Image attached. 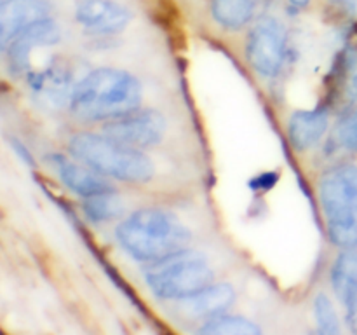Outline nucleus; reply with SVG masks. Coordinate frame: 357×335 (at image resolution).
Instances as JSON below:
<instances>
[{
	"label": "nucleus",
	"instance_id": "obj_2",
	"mask_svg": "<svg viewBox=\"0 0 357 335\" xmlns=\"http://www.w3.org/2000/svg\"><path fill=\"white\" fill-rule=\"evenodd\" d=\"M122 250L139 262H155L190 243L188 227L169 209L143 208L131 213L115 230Z\"/></svg>",
	"mask_w": 357,
	"mask_h": 335
},
{
	"label": "nucleus",
	"instance_id": "obj_21",
	"mask_svg": "<svg viewBox=\"0 0 357 335\" xmlns=\"http://www.w3.org/2000/svg\"><path fill=\"white\" fill-rule=\"evenodd\" d=\"M345 307H347L349 327H351V330L354 332V334H357V295L352 297V299L345 304Z\"/></svg>",
	"mask_w": 357,
	"mask_h": 335
},
{
	"label": "nucleus",
	"instance_id": "obj_9",
	"mask_svg": "<svg viewBox=\"0 0 357 335\" xmlns=\"http://www.w3.org/2000/svg\"><path fill=\"white\" fill-rule=\"evenodd\" d=\"M75 17L94 35H115L131 21V13L115 0H77Z\"/></svg>",
	"mask_w": 357,
	"mask_h": 335
},
{
	"label": "nucleus",
	"instance_id": "obj_4",
	"mask_svg": "<svg viewBox=\"0 0 357 335\" xmlns=\"http://www.w3.org/2000/svg\"><path fill=\"white\" fill-rule=\"evenodd\" d=\"M215 279L208 258L201 251H174L145 267V281L159 299L183 300L211 285Z\"/></svg>",
	"mask_w": 357,
	"mask_h": 335
},
{
	"label": "nucleus",
	"instance_id": "obj_5",
	"mask_svg": "<svg viewBox=\"0 0 357 335\" xmlns=\"http://www.w3.org/2000/svg\"><path fill=\"white\" fill-rule=\"evenodd\" d=\"M319 199L328 236L338 246L357 243V166L342 164L321 178Z\"/></svg>",
	"mask_w": 357,
	"mask_h": 335
},
{
	"label": "nucleus",
	"instance_id": "obj_13",
	"mask_svg": "<svg viewBox=\"0 0 357 335\" xmlns=\"http://www.w3.org/2000/svg\"><path fill=\"white\" fill-rule=\"evenodd\" d=\"M234 300H236V292L229 283H211L201 292L188 297V299H183L181 302L185 306L183 309L190 316L208 320L216 314L225 313L232 306Z\"/></svg>",
	"mask_w": 357,
	"mask_h": 335
},
{
	"label": "nucleus",
	"instance_id": "obj_17",
	"mask_svg": "<svg viewBox=\"0 0 357 335\" xmlns=\"http://www.w3.org/2000/svg\"><path fill=\"white\" fill-rule=\"evenodd\" d=\"M199 334L204 335H260L261 330L255 321L234 314H216L204 320Z\"/></svg>",
	"mask_w": 357,
	"mask_h": 335
},
{
	"label": "nucleus",
	"instance_id": "obj_18",
	"mask_svg": "<svg viewBox=\"0 0 357 335\" xmlns=\"http://www.w3.org/2000/svg\"><path fill=\"white\" fill-rule=\"evenodd\" d=\"M82 208L93 222H110L122 215L124 202H122L121 195L115 194L114 188H110V191L98 192L89 198H84Z\"/></svg>",
	"mask_w": 357,
	"mask_h": 335
},
{
	"label": "nucleus",
	"instance_id": "obj_22",
	"mask_svg": "<svg viewBox=\"0 0 357 335\" xmlns=\"http://www.w3.org/2000/svg\"><path fill=\"white\" fill-rule=\"evenodd\" d=\"M289 3H291V6H295V7H300V9H302V7H307L310 3V0H288Z\"/></svg>",
	"mask_w": 357,
	"mask_h": 335
},
{
	"label": "nucleus",
	"instance_id": "obj_12",
	"mask_svg": "<svg viewBox=\"0 0 357 335\" xmlns=\"http://www.w3.org/2000/svg\"><path fill=\"white\" fill-rule=\"evenodd\" d=\"M51 161L63 184L80 198H89V195L98 194V192H105L112 188V185L105 180L103 174L91 170L89 166L79 163V161L73 163V161L66 159L63 156H52Z\"/></svg>",
	"mask_w": 357,
	"mask_h": 335
},
{
	"label": "nucleus",
	"instance_id": "obj_23",
	"mask_svg": "<svg viewBox=\"0 0 357 335\" xmlns=\"http://www.w3.org/2000/svg\"><path fill=\"white\" fill-rule=\"evenodd\" d=\"M345 3H347V7L352 13L357 14V0H345Z\"/></svg>",
	"mask_w": 357,
	"mask_h": 335
},
{
	"label": "nucleus",
	"instance_id": "obj_8",
	"mask_svg": "<svg viewBox=\"0 0 357 335\" xmlns=\"http://www.w3.org/2000/svg\"><path fill=\"white\" fill-rule=\"evenodd\" d=\"M28 84H30L33 96L42 105L51 108L70 105L73 89L77 86L73 82L72 68L68 66V63L61 61V59H52L40 70L30 72Z\"/></svg>",
	"mask_w": 357,
	"mask_h": 335
},
{
	"label": "nucleus",
	"instance_id": "obj_14",
	"mask_svg": "<svg viewBox=\"0 0 357 335\" xmlns=\"http://www.w3.org/2000/svg\"><path fill=\"white\" fill-rule=\"evenodd\" d=\"M328 114L324 110H300L289 119L288 135L298 150L312 149L328 131Z\"/></svg>",
	"mask_w": 357,
	"mask_h": 335
},
{
	"label": "nucleus",
	"instance_id": "obj_15",
	"mask_svg": "<svg viewBox=\"0 0 357 335\" xmlns=\"http://www.w3.org/2000/svg\"><path fill=\"white\" fill-rule=\"evenodd\" d=\"M331 285L344 304L357 295V250L349 246L333 262Z\"/></svg>",
	"mask_w": 357,
	"mask_h": 335
},
{
	"label": "nucleus",
	"instance_id": "obj_10",
	"mask_svg": "<svg viewBox=\"0 0 357 335\" xmlns=\"http://www.w3.org/2000/svg\"><path fill=\"white\" fill-rule=\"evenodd\" d=\"M51 14L47 0H2L0 6V44L6 51L23 30Z\"/></svg>",
	"mask_w": 357,
	"mask_h": 335
},
{
	"label": "nucleus",
	"instance_id": "obj_1",
	"mask_svg": "<svg viewBox=\"0 0 357 335\" xmlns=\"http://www.w3.org/2000/svg\"><path fill=\"white\" fill-rule=\"evenodd\" d=\"M142 103V84L129 72L96 68L77 82L70 110L82 121H112L136 110Z\"/></svg>",
	"mask_w": 357,
	"mask_h": 335
},
{
	"label": "nucleus",
	"instance_id": "obj_16",
	"mask_svg": "<svg viewBox=\"0 0 357 335\" xmlns=\"http://www.w3.org/2000/svg\"><path fill=\"white\" fill-rule=\"evenodd\" d=\"M257 0H211V14L218 24L237 30L250 23Z\"/></svg>",
	"mask_w": 357,
	"mask_h": 335
},
{
	"label": "nucleus",
	"instance_id": "obj_11",
	"mask_svg": "<svg viewBox=\"0 0 357 335\" xmlns=\"http://www.w3.org/2000/svg\"><path fill=\"white\" fill-rule=\"evenodd\" d=\"M59 38H61V31H59V27L51 17H45V20L30 24L6 49L9 52L10 68L14 72H24L28 68V61H30V56L35 49L58 44Z\"/></svg>",
	"mask_w": 357,
	"mask_h": 335
},
{
	"label": "nucleus",
	"instance_id": "obj_6",
	"mask_svg": "<svg viewBox=\"0 0 357 335\" xmlns=\"http://www.w3.org/2000/svg\"><path fill=\"white\" fill-rule=\"evenodd\" d=\"M246 56L260 75H278L286 58L284 27L272 16L260 17L248 35Z\"/></svg>",
	"mask_w": 357,
	"mask_h": 335
},
{
	"label": "nucleus",
	"instance_id": "obj_19",
	"mask_svg": "<svg viewBox=\"0 0 357 335\" xmlns=\"http://www.w3.org/2000/svg\"><path fill=\"white\" fill-rule=\"evenodd\" d=\"M314 318L319 332L323 334H338L340 332V321H338V314L335 311L333 302L326 293H319L314 300Z\"/></svg>",
	"mask_w": 357,
	"mask_h": 335
},
{
	"label": "nucleus",
	"instance_id": "obj_20",
	"mask_svg": "<svg viewBox=\"0 0 357 335\" xmlns=\"http://www.w3.org/2000/svg\"><path fill=\"white\" fill-rule=\"evenodd\" d=\"M338 142L347 150H357V107L342 119L337 129Z\"/></svg>",
	"mask_w": 357,
	"mask_h": 335
},
{
	"label": "nucleus",
	"instance_id": "obj_3",
	"mask_svg": "<svg viewBox=\"0 0 357 335\" xmlns=\"http://www.w3.org/2000/svg\"><path fill=\"white\" fill-rule=\"evenodd\" d=\"M68 150L79 163L103 177L128 184H146L153 177V163L142 149L117 142L103 133H77L70 138Z\"/></svg>",
	"mask_w": 357,
	"mask_h": 335
},
{
	"label": "nucleus",
	"instance_id": "obj_7",
	"mask_svg": "<svg viewBox=\"0 0 357 335\" xmlns=\"http://www.w3.org/2000/svg\"><path fill=\"white\" fill-rule=\"evenodd\" d=\"M166 128V119L160 112L152 108H136L105 122L103 133L135 149H150L164 138Z\"/></svg>",
	"mask_w": 357,
	"mask_h": 335
}]
</instances>
